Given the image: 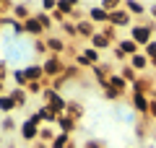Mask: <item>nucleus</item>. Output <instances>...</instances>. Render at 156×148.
Listing matches in <instances>:
<instances>
[{
	"mask_svg": "<svg viewBox=\"0 0 156 148\" xmlns=\"http://www.w3.org/2000/svg\"><path fill=\"white\" fill-rule=\"evenodd\" d=\"M76 125H78L76 117H70V115H57L55 130H57V132H65V135H70V132L76 130Z\"/></svg>",
	"mask_w": 156,
	"mask_h": 148,
	"instance_id": "39448f33",
	"label": "nucleus"
},
{
	"mask_svg": "<svg viewBox=\"0 0 156 148\" xmlns=\"http://www.w3.org/2000/svg\"><path fill=\"white\" fill-rule=\"evenodd\" d=\"M109 26H115V29H128V26H133V16H130L125 8H120V11L109 13Z\"/></svg>",
	"mask_w": 156,
	"mask_h": 148,
	"instance_id": "20e7f679",
	"label": "nucleus"
},
{
	"mask_svg": "<svg viewBox=\"0 0 156 148\" xmlns=\"http://www.w3.org/2000/svg\"><path fill=\"white\" fill-rule=\"evenodd\" d=\"M50 148H76V143L70 140V135H65V132H57L55 140L50 143Z\"/></svg>",
	"mask_w": 156,
	"mask_h": 148,
	"instance_id": "2eb2a0df",
	"label": "nucleus"
},
{
	"mask_svg": "<svg viewBox=\"0 0 156 148\" xmlns=\"http://www.w3.org/2000/svg\"><path fill=\"white\" fill-rule=\"evenodd\" d=\"M11 78L16 81V88H29V78H26V73H23V68L13 70V73H11Z\"/></svg>",
	"mask_w": 156,
	"mask_h": 148,
	"instance_id": "6ab92c4d",
	"label": "nucleus"
},
{
	"mask_svg": "<svg viewBox=\"0 0 156 148\" xmlns=\"http://www.w3.org/2000/svg\"><path fill=\"white\" fill-rule=\"evenodd\" d=\"M3 93H5V86H3V83H0V96H3Z\"/></svg>",
	"mask_w": 156,
	"mask_h": 148,
	"instance_id": "c756f323",
	"label": "nucleus"
},
{
	"mask_svg": "<svg viewBox=\"0 0 156 148\" xmlns=\"http://www.w3.org/2000/svg\"><path fill=\"white\" fill-rule=\"evenodd\" d=\"M107 86H112L115 91H120V93L125 96V91H128V86H130V83L125 81L122 76H109V81H107Z\"/></svg>",
	"mask_w": 156,
	"mask_h": 148,
	"instance_id": "dca6fc26",
	"label": "nucleus"
},
{
	"mask_svg": "<svg viewBox=\"0 0 156 148\" xmlns=\"http://www.w3.org/2000/svg\"><path fill=\"white\" fill-rule=\"evenodd\" d=\"M65 115H70V117H76V120H78V117L83 115V107L78 104V101H68V109H65Z\"/></svg>",
	"mask_w": 156,
	"mask_h": 148,
	"instance_id": "4be33fe9",
	"label": "nucleus"
},
{
	"mask_svg": "<svg viewBox=\"0 0 156 148\" xmlns=\"http://www.w3.org/2000/svg\"><path fill=\"white\" fill-rule=\"evenodd\" d=\"M122 8L130 13V16H146V13H148V5H140V3H135V0H125Z\"/></svg>",
	"mask_w": 156,
	"mask_h": 148,
	"instance_id": "9b49d317",
	"label": "nucleus"
},
{
	"mask_svg": "<svg viewBox=\"0 0 156 148\" xmlns=\"http://www.w3.org/2000/svg\"><path fill=\"white\" fill-rule=\"evenodd\" d=\"M148 13H151L154 18H156V5H148Z\"/></svg>",
	"mask_w": 156,
	"mask_h": 148,
	"instance_id": "c85d7f7f",
	"label": "nucleus"
},
{
	"mask_svg": "<svg viewBox=\"0 0 156 148\" xmlns=\"http://www.w3.org/2000/svg\"><path fill=\"white\" fill-rule=\"evenodd\" d=\"M47 49H50L52 55H62L68 49V44H65V39H60V37H50L47 39Z\"/></svg>",
	"mask_w": 156,
	"mask_h": 148,
	"instance_id": "f8f14e48",
	"label": "nucleus"
},
{
	"mask_svg": "<svg viewBox=\"0 0 156 148\" xmlns=\"http://www.w3.org/2000/svg\"><path fill=\"white\" fill-rule=\"evenodd\" d=\"M120 76H122V78H125L128 83H135V81H138V73H135L133 68H130V62H128V65H122V70H120Z\"/></svg>",
	"mask_w": 156,
	"mask_h": 148,
	"instance_id": "412c9836",
	"label": "nucleus"
},
{
	"mask_svg": "<svg viewBox=\"0 0 156 148\" xmlns=\"http://www.w3.org/2000/svg\"><path fill=\"white\" fill-rule=\"evenodd\" d=\"M130 68H133L135 73H143V70H148V68H151V60L143 55V52H138L135 57H130Z\"/></svg>",
	"mask_w": 156,
	"mask_h": 148,
	"instance_id": "9d476101",
	"label": "nucleus"
},
{
	"mask_svg": "<svg viewBox=\"0 0 156 148\" xmlns=\"http://www.w3.org/2000/svg\"><path fill=\"white\" fill-rule=\"evenodd\" d=\"M76 34L83 37V39H91L96 34V23H91L89 18H86V21H76Z\"/></svg>",
	"mask_w": 156,
	"mask_h": 148,
	"instance_id": "1a4fd4ad",
	"label": "nucleus"
},
{
	"mask_svg": "<svg viewBox=\"0 0 156 148\" xmlns=\"http://www.w3.org/2000/svg\"><path fill=\"white\" fill-rule=\"evenodd\" d=\"M5 78H8V65H5L3 60H0V83L5 81Z\"/></svg>",
	"mask_w": 156,
	"mask_h": 148,
	"instance_id": "cd10ccee",
	"label": "nucleus"
},
{
	"mask_svg": "<svg viewBox=\"0 0 156 148\" xmlns=\"http://www.w3.org/2000/svg\"><path fill=\"white\" fill-rule=\"evenodd\" d=\"M42 70H44V76H55V78H60L62 73H65V62H60V57L52 55V57H47V60L42 62Z\"/></svg>",
	"mask_w": 156,
	"mask_h": 148,
	"instance_id": "7ed1b4c3",
	"label": "nucleus"
},
{
	"mask_svg": "<svg viewBox=\"0 0 156 148\" xmlns=\"http://www.w3.org/2000/svg\"><path fill=\"white\" fill-rule=\"evenodd\" d=\"M55 135H57L55 127H42V130H39V140H42V143H52Z\"/></svg>",
	"mask_w": 156,
	"mask_h": 148,
	"instance_id": "aec40b11",
	"label": "nucleus"
},
{
	"mask_svg": "<svg viewBox=\"0 0 156 148\" xmlns=\"http://www.w3.org/2000/svg\"><path fill=\"white\" fill-rule=\"evenodd\" d=\"M140 52H143V55L148 57L151 62H156V39H154V42H151V44H146V47L140 49Z\"/></svg>",
	"mask_w": 156,
	"mask_h": 148,
	"instance_id": "b1692460",
	"label": "nucleus"
},
{
	"mask_svg": "<svg viewBox=\"0 0 156 148\" xmlns=\"http://www.w3.org/2000/svg\"><path fill=\"white\" fill-rule=\"evenodd\" d=\"M86 13H89V21L91 23H104V26L109 23V13H107L101 5H89V8H86Z\"/></svg>",
	"mask_w": 156,
	"mask_h": 148,
	"instance_id": "0eeeda50",
	"label": "nucleus"
},
{
	"mask_svg": "<svg viewBox=\"0 0 156 148\" xmlns=\"http://www.w3.org/2000/svg\"><path fill=\"white\" fill-rule=\"evenodd\" d=\"M39 115L34 112L31 117H29L26 122H21V127H18V135H21V140H26V143H34V140H39V130H42V125H39Z\"/></svg>",
	"mask_w": 156,
	"mask_h": 148,
	"instance_id": "f03ea898",
	"label": "nucleus"
},
{
	"mask_svg": "<svg viewBox=\"0 0 156 148\" xmlns=\"http://www.w3.org/2000/svg\"><path fill=\"white\" fill-rule=\"evenodd\" d=\"M8 96L16 101L18 109H21V107H26V101H29V91H26V88H11V91H8Z\"/></svg>",
	"mask_w": 156,
	"mask_h": 148,
	"instance_id": "ddd939ff",
	"label": "nucleus"
},
{
	"mask_svg": "<svg viewBox=\"0 0 156 148\" xmlns=\"http://www.w3.org/2000/svg\"><path fill=\"white\" fill-rule=\"evenodd\" d=\"M154 29H156V23H146V21L133 23V26H130V39H133V42L143 49L146 44L154 42Z\"/></svg>",
	"mask_w": 156,
	"mask_h": 148,
	"instance_id": "f257e3e1",
	"label": "nucleus"
},
{
	"mask_svg": "<svg viewBox=\"0 0 156 148\" xmlns=\"http://www.w3.org/2000/svg\"><path fill=\"white\" fill-rule=\"evenodd\" d=\"M55 11H57L55 0H44V3H42V13H55Z\"/></svg>",
	"mask_w": 156,
	"mask_h": 148,
	"instance_id": "a878e982",
	"label": "nucleus"
},
{
	"mask_svg": "<svg viewBox=\"0 0 156 148\" xmlns=\"http://www.w3.org/2000/svg\"><path fill=\"white\" fill-rule=\"evenodd\" d=\"M151 101H154V99H151L148 93H133V109L138 112V115H146V117H148Z\"/></svg>",
	"mask_w": 156,
	"mask_h": 148,
	"instance_id": "423d86ee",
	"label": "nucleus"
},
{
	"mask_svg": "<svg viewBox=\"0 0 156 148\" xmlns=\"http://www.w3.org/2000/svg\"><path fill=\"white\" fill-rule=\"evenodd\" d=\"M11 11H13V18H16V21H21V23L31 18V8H29V5H13Z\"/></svg>",
	"mask_w": 156,
	"mask_h": 148,
	"instance_id": "f3484780",
	"label": "nucleus"
},
{
	"mask_svg": "<svg viewBox=\"0 0 156 148\" xmlns=\"http://www.w3.org/2000/svg\"><path fill=\"white\" fill-rule=\"evenodd\" d=\"M13 109H18V107H16V101H13V99L8 96V93H3V96H0V112H3L5 117H11V112H13Z\"/></svg>",
	"mask_w": 156,
	"mask_h": 148,
	"instance_id": "a211bd4d",
	"label": "nucleus"
},
{
	"mask_svg": "<svg viewBox=\"0 0 156 148\" xmlns=\"http://www.w3.org/2000/svg\"><path fill=\"white\" fill-rule=\"evenodd\" d=\"M83 148H107V143L104 140H89Z\"/></svg>",
	"mask_w": 156,
	"mask_h": 148,
	"instance_id": "bb28decb",
	"label": "nucleus"
},
{
	"mask_svg": "<svg viewBox=\"0 0 156 148\" xmlns=\"http://www.w3.org/2000/svg\"><path fill=\"white\" fill-rule=\"evenodd\" d=\"M89 42H91V47H94L96 52H101V49H109V47H115V42H112V39L107 37V34L101 31V29H99V31H96L94 37L89 39Z\"/></svg>",
	"mask_w": 156,
	"mask_h": 148,
	"instance_id": "6e6552de",
	"label": "nucleus"
},
{
	"mask_svg": "<svg viewBox=\"0 0 156 148\" xmlns=\"http://www.w3.org/2000/svg\"><path fill=\"white\" fill-rule=\"evenodd\" d=\"M37 115H39V120H42V122H50V125H55V122H57V112L52 109V107H47V104L39 107Z\"/></svg>",
	"mask_w": 156,
	"mask_h": 148,
	"instance_id": "4468645a",
	"label": "nucleus"
},
{
	"mask_svg": "<svg viewBox=\"0 0 156 148\" xmlns=\"http://www.w3.org/2000/svg\"><path fill=\"white\" fill-rule=\"evenodd\" d=\"M13 130H18V122L13 117H5V120L0 122V132H13Z\"/></svg>",
	"mask_w": 156,
	"mask_h": 148,
	"instance_id": "5701e85b",
	"label": "nucleus"
},
{
	"mask_svg": "<svg viewBox=\"0 0 156 148\" xmlns=\"http://www.w3.org/2000/svg\"><path fill=\"white\" fill-rule=\"evenodd\" d=\"M101 91H104V99H112V101H117V99L122 96V93H120V91H115V88H112V86H104V88H101Z\"/></svg>",
	"mask_w": 156,
	"mask_h": 148,
	"instance_id": "393cba45",
	"label": "nucleus"
}]
</instances>
